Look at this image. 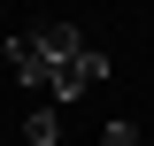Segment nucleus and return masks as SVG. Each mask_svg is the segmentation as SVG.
<instances>
[{
    "label": "nucleus",
    "mask_w": 154,
    "mask_h": 146,
    "mask_svg": "<svg viewBox=\"0 0 154 146\" xmlns=\"http://www.w3.org/2000/svg\"><path fill=\"white\" fill-rule=\"evenodd\" d=\"M100 85H108V54H100V46H85L77 62H62V69H54L46 108H77V100H85V92H100Z\"/></svg>",
    "instance_id": "nucleus-1"
},
{
    "label": "nucleus",
    "mask_w": 154,
    "mask_h": 146,
    "mask_svg": "<svg viewBox=\"0 0 154 146\" xmlns=\"http://www.w3.org/2000/svg\"><path fill=\"white\" fill-rule=\"evenodd\" d=\"M23 138H31V146H54V138H62V108H46V100H38V108L23 115Z\"/></svg>",
    "instance_id": "nucleus-4"
},
{
    "label": "nucleus",
    "mask_w": 154,
    "mask_h": 146,
    "mask_svg": "<svg viewBox=\"0 0 154 146\" xmlns=\"http://www.w3.org/2000/svg\"><path fill=\"white\" fill-rule=\"evenodd\" d=\"M100 146H139V131H131V123H108V131H100Z\"/></svg>",
    "instance_id": "nucleus-5"
},
{
    "label": "nucleus",
    "mask_w": 154,
    "mask_h": 146,
    "mask_svg": "<svg viewBox=\"0 0 154 146\" xmlns=\"http://www.w3.org/2000/svg\"><path fill=\"white\" fill-rule=\"evenodd\" d=\"M0 54H8V69H16V85H38V92H46V77H54V69H46V62H38V46H31V38H8V46H0Z\"/></svg>",
    "instance_id": "nucleus-3"
},
{
    "label": "nucleus",
    "mask_w": 154,
    "mask_h": 146,
    "mask_svg": "<svg viewBox=\"0 0 154 146\" xmlns=\"http://www.w3.org/2000/svg\"><path fill=\"white\" fill-rule=\"evenodd\" d=\"M23 38L38 46V62H46V69H62V62H77V54H85V38H77V23H31ZM46 85H54V77H46Z\"/></svg>",
    "instance_id": "nucleus-2"
}]
</instances>
